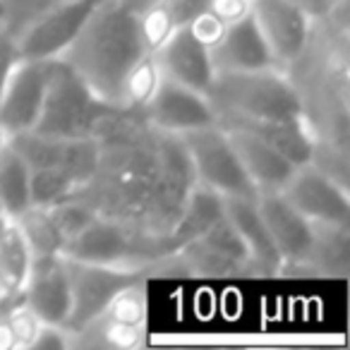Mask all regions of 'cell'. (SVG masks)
I'll list each match as a JSON object with an SVG mask.
<instances>
[{
    "label": "cell",
    "mask_w": 350,
    "mask_h": 350,
    "mask_svg": "<svg viewBox=\"0 0 350 350\" xmlns=\"http://www.w3.org/2000/svg\"><path fill=\"white\" fill-rule=\"evenodd\" d=\"M146 53L139 12L125 0H103L60 60L103 103L120 108L122 82L132 65Z\"/></svg>",
    "instance_id": "6da1fadb"
},
{
    "label": "cell",
    "mask_w": 350,
    "mask_h": 350,
    "mask_svg": "<svg viewBox=\"0 0 350 350\" xmlns=\"http://www.w3.org/2000/svg\"><path fill=\"white\" fill-rule=\"evenodd\" d=\"M206 96L219 125L305 116L300 94L281 68L216 72Z\"/></svg>",
    "instance_id": "7a4b0ae2"
},
{
    "label": "cell",
    "mask_w": 350,
    "mask_h": 350,
    "mask_svg": "<svg viewBox=\"0 0 350 350\" xmlns=\"http://www.w3.org/2000/svg\"><path fill=\"white\" fill-rule=\"evenodd\" d=\"M63 254L92 264L151 271V267L170 252L165 250L163 238L149 233L142 226L96 216L77 238L65 245Z\"/></svg>",
    "instance_id": "3957f363"
},
{
    "label": "cell",
    "mask_w": 350,
    "mask_h": 350,
    "mask_svg": "<svg viewBox=\"0 0 350 350\" xmlns=\"http://www.w3.org/2000/svg\"><path fill=\"white\" fill-rule=\"evenodd\" d=\"M118 111L122 108L103 103L63 60L55 58L34 132L51 137H94L98 122Z\"/></svg>",
    "instance_id": "277c9868"
},
{
    "label": "cell",
    "mask_w": 350,
    "mask_h": 350,
    "mask_svg": "<svg viewBox=\"0 0 350 350\" xmlns=\"http://www.w3.org/2000/svg\"><path fill=\"white\" fill-rule=\"evenodd\" d=\"M156 151V187L149 211L144 219V230L163 238L180 216L187 195L197 185L192 159L183 144L180 135L154 130Z\"/></svg>",
    "instance_id": "5b68a950"
},
{
    "label": "cell",
    "mask_w": 350,
    "mask_h": 350,
    "mask_svg": "<svg viewBox=\"0 0 350 350\" xmlns=\"http://www.w3.org/2000/svg\"><path fill=\"white\" fill-rule=\"evenodd\" d=\"M68 269L70 293H72V310L65 329L75 336L82 334L92 321H96L108 310L113 300L122 291L144 283L149 276V269H122V267H106V264H92L82 259L65 257Z\"/></svg>",
    "instance_id": "8992f818"
},
{
    "label": "cell",
    "mask_w": 350,
    "mask_h": 350,
    "mask_svg": "<svg viewBox=\"0 0 350 350\" xmlns=\"http://www.w3.org/2000/svg\"><path fill=\"white\" fill-rule=\"evenodd\" d=\"M180 139L192 159L200 185L219 192L221 197L257 200V187L247 178L228 139V132L219 122L200 127V130L183 132Z\"/></svg>",
    "instance_id": "52a82bcc"
},
{
    "label": "cell",
    "mask_w": 350,
    "mask_h": 350,
    "mask_svg": "<svg viewBox=\"0 0 350 350\" xmlns=\"http://www.w3.org/2000/svg\"><path fill=\"white\" fill-rule=\"evenodd\" d=\"M103 0H63L27 22L17 34L20 58L55 60L79 36Z\"/></svg>",
    "instance_id": "ba28073f"
},
{
    "label": "cell",
    "mask_w": 350,
    "mask_h": 350,
    "mask_svg": "<svg viewBox=\"0 0 350 350\" xmlns=\"http://www.w3.org/2000/svg\"><path fill=\"white\" fill-rule=\"evenodd\" d=\"M10 146L27 161L29 168H60L77 178L79 185L92 180L98 163L101 144L96 137H51L39 132L10 135Z\"/></svg>",
    "instance_id": "9c48e42d"
},
{
    "label": "cell",
    "mask_w": 350,
    "mask_h": 350,
    "mask_svg": "<svg viewBox=\"0 0 350 350\" xmlns=\"http://www.w3.org/2000/svg\"><path fill=\"white\" fill-rule=\"evenodd\" d=\"M175 262L187 276H235L250 271V257L230 221H216L204 235L173 252Z\"/></svg>",
    "instance_id": "30bf717a"
},
{
    "label": "cell",
    "mask_w": 350,
    "mask_h": 350,
    "mask_svg": "<svg viewBox=\"0 0 350 350\" xmlns=\"http://www.w3.org/2000/svg\"><path fill=\"white\" fill-rule=\"evenodd\" d=\"M281 195L314 226H348L350 197L348 187L321 173L317 165L305 163L293 170Z\"/></svg>",
    "instance_id": "8fae6325"
},
{
    "label": "cell",
    "mask_w": 350,
    "mask_h": 350,
    "mask_svg": "<svg viewBox=\"0 0 350 350\" xmlns=\"http://www.w3.org/2000/svg\"><path fill=\"white\" fill-rule=\"evenodd\" d=\"M53 60L20 58L0 94V127L8 135L31 132L39 122Z\"/></svg>",
    "instance_id": "7c38bea8"
},
{
    "label": "cell",
    "mask_w": 350,
    "mask_h": 350,
    "mask_svg": "<svg viewBox=\"0 0 350 350\" xmlns=\"http://www.w3.org/2000/svg\"><path fill=\"white\" fill-rule=\"evenodd\" d=\"M17 297L41 324L68 326L70 310H72V293H70L63 254L31 259V267Z\"/></svg>",
    "instance_id": "4fadbf2b"
},
{
    "label": "cell",
    "mask_w": 350,
    "mask_h": 350,
    "mask_svg": "<svg viewBox=\"0 0 350 350\" xmlns=\"http://www.w3.org/2000/svg\"><path fill=\"white\" fill-rule=\"evenodd\" d=\"M250 12L267 39L276 65H293L307 49L312 17L295 0H250Z\"/></svg>",
    "instance_id": "5bb4252c"
},
{
    "label": "cell",
    "mask_w": 350,
    "mask_h": 350,
    "mask_svg": "<svg viewBox=\"0 0 350 350\" xmlns=\"http://www.w3.org/2000/svg\"><path fill=\"white\" fill-rule=\"evenodd\" d=\"M142 116L154 130L170 135H183L216 122L214 106L206 94H200L168 77H161L159 89Z\"/></svg>",
    "instance_id": "9a60e30c"
},
{
    "label": "cell",
    "mask_w": 350,
    "mask_h": 350,
    "mask_svg": "<svg viewBox=\"0 0 350 350\" xmlns=\"http://www.w3.org/2000/svg\"><path fill=\"white\" fill-rule=\"evenodd\" d=\"M257 206L283 264L307 262L314 245L317 226L302 216L281 192H259Z\"/></svg>",
    "instance_id": "2e32d148"
},
{
    "label": "cell",
    "mask_w": 350,
    "mask_h": 350,
    "mask_svg": "<svg viewBox=\"0 0 350 350\" xmlns=\"http://www.w3.org/2000/svg\"><path fill=\"white\" fill-rule=\"evenodd\" d=\"M154 55L163 77L175 79L200 94H209L216 77L211 49L197 39L190 27H178Z\"/></svg>",
    "instance_id": "e0dca14e"
},
{
    "label": "cell",
    "mask_w": 350,
    "mask_h": 350,
    "mask_svg": "<svg viewBox=\"0 0 350 350\" xmlns=\"http://www.w3.org/2000/svg\"><path fill=\"white\" fill-rule=\"evenodd\" d=\"M228 132V139L243 163L245 173L257 187V192H281L291 180L295 165L281 156L267 139L243 125H221Z\"/></svg>",
    "instance_id": "ac0fdd59"
},
{
    "label": "cell",
    "mask_w": 350,
    "mask_h": 350,
    "mask_svg": "<svg viewBox=\"0 0 350 350\" xmlns=\"http://www.w3.org/2000/svg\"><path fill=\"white\" fill-rule=\"evenodd\" d=\"M211 60H214L216 72L278 68L252 12H247L245 17L226 27L219 44L211 46Z\"/></svg>",
    "instance_id": "d6986e66"
},
{
    "label": "cell",
    "mask_w": 350,
    "mask_h": 350,
    "mask_svg": "<svg viewBox=\"0 0 350 350\" xmlns=\"http://www.w3.org/2000/svg\"><path fill=\"white\" fill-rule=\"evenodd\" d=\"M146 329V281L122 291L108 310L84 331H98V340L113 348H135ZM82 331V334H84Z\"/></svg>",
    "instance_id": "ffe728a7"
},
{
    "label": "cell",
    "mask_w": 350,
    "mask_h": 350,
    "mask_svg": "<svg viewBox=\"0 0 350 350\" xmlns=\"http://www.w3.org/2000/svg\"><path fill=\"white\" fill-rule=\"evenodd\" d=\"M226 219L230 221L243 240L250 257V271L259 273H278L283 262L278 257L273 240L267 230L262 214H259L257 200H243V197H224Z\"/></svg>",
    "instance_id": "44dd1931"
},
{
    "label": "cell",
    "mask_w": 350,
    "mask_h": 350,
    "mask_svg": "<svg viewBox=\"0 0 350 350\" xmlns=\"http://www.w3.org/2000/svg\"><path fill=\"white\" fill-rule=\"evenodd\" d=\"M224 197L219 192L197 183L192 192L187 195L185 204L180 209V216L173 224V228L163 235V245L168 252L180 250L183 245L192 243L195 238L204 235L216 221L224 219Z\"/></svg>",
    "instance_id": "7402d4cb"
},
{
    "label": "cell",
    "mask_w": 350,
    "mask_h": 350,
    "mask_svg": "<svg viewBox=\"0 0 350 350\" xmlns=\"http://www.w3.org/2000/svg\"><path fill=\"white\" fill-rule=\"evenodd\" d=\"M224 125H243L257 132L262 139H267L281 156H286L293 165H305L312 161L317 137L312 132L305 116L283 118V120H262V122H224Z\"/></svg>",
    "instance_id": "603a6c76"
},
{
    "label": "cell",
    "mask_w": 350,
    "mask_h": 350,
    "mask_svg": "<svg viewBox=\"0 0 350 350\" xmlns=\"http://www.w3.org/2000/svg\"><path fill=\"white\" fill-rule=\"evenodd\" d=\"M29 175L31 168L27 161L8 142L5 149L0 151V206L12 219L31 206Z\"/></svg>",
    "instance_id": "cb8c5ba5"
},
{
    "label": "cell",
    "mask_w": 350,
    "mask_h": 350,
    "mask_svg": "<svg viewBox=\"0 0 350 350\" xmlns=\"http://www.w3.org/2000/svg\"><path fill=\"white\" fill-rule=\"evenodd\" d=\"M31 259L34 257H31L15 219L8 214H0V271H3L8 286L15 295H20V288L31 267Z\"/></svg>",
    "instance_id": "d4e9b609"
},
{
    "label": "cell",
    "mask_w": 350,
    "mask_h": 350,
    "mask_svg": "<svg viewBox=\"0 0 350 350\" xmlns=\"http://www.w3.org/2000/svg\"><path fill=\"white\" fill-rule=\"evenodd\" d=\"M31 257H49V254H63L65 240L58 233L53 219H51L46 206L31 204L27 211H22L15 219Z\"/></svg>",
    "instance_id": "484cf974"
},
{
    "label": "cell",
    "mask_w": 350,
    "mask_h": 350,
    "mask_svg": "<svg viewBox=\"0 0 350 350\" xmlns=\"http://www.w3.org/2000/svg\"><path fill=\"white\" fill-rule=\"evenodd\" d=\"M161 68L156 63L154 53H146L132 65V70L127 72L125 82H122L120 92V108L127 113H144V108L149 106L151 96L156 94L161 82Z\"/></svg>",
    "instance_id": "4316f807"
},
{
    "label": "cell",
    "mask_w": 350,
    "mask_h": 350,
    "mask_svg": "<svg viewBox=\"0 0 350 350\" xmlns=\"http://www.w3.org/2000/svg\"><path fill=\"white\" fill-rule=\"evenodd\" d=\"M319 262L321 271L345 276L350 262V238L348 226H317L314 245H312L307 262Z\"/></svg>",
    "instance_id": "83f0119b"
},
{
    "label": "cell",
    "mask_w": 350,
    "mask_h": 350,
    "mask_svg": "<svg viewBox=\"0 0 350 350\" xmlns=\"http://www.w3.org/2000/svg\"><path fill=\"white\" fill-rule=\"evenodd\" d=\"M79 180L68 170L60 168H31L29 195L34 206H53L63 200H70L79 190Z\"/></svg>",
    "instance_id": "f1b7e54d"
},
{
    "label": "cell",
    "mask_w": 350,
    "mask_h": 350,
    "mask_svg": "<svg viewBox=\"0 0 350 350\" xmlns=\"http://www.w3.org/2000/svg\"><path fill=\"white\" fill-rule=\"evenodd\" d=\"M46 209H49V214H51V219H53L58 233L63 235L65 245H68L70 240L77 238V235L98 216L92 206L84 204V202L77 200V197H70V200H63L53 206H46Z\"/></svg>",
    "instance_id": "f546056e"
},
{
    "label": "cell",
    "mask_w": 350,
    "mask_h": 350,
    "mask_svg": "<svg viewBox=\"0 0 350 350\" xmlns=\"http://www.w3.org/2000/svg\"><path fill=\"white\" fill-rule=\"evenodd\" d=\"M175 29H178V27H175L173 17H170L163 0H156L146 10L139 12V31L149 53H156V51L168 41V36L173 34Z\"/></svg>",
    "instance_id": "4dcf8cb0"
},
{
    "label": "cell",
    "mask_w": 350,
    "mask_h": 350,
    "mask_svg": "<svg viewBox=\"0 0 350 350\" xmlns=\"http://www.w3.org/2000/svg\"><path fill=\"white\" fill-rule=\"evenodd\" d=\"M0 317H3V321H5V326H8L12 348H27L29 350L36 331L41 329V321L36 319V317L31 314L25 305H22L20 297H15V300L5 307V314H0Z\"/></svg>",
    "instance_id": "1f68e13d"
},
{
    "label": "cell",
    "mask_w": 350,
    "mask_h": 350,
    "mask_svg": "<svg viewBox=\"0 0 350 350\" xmlns=\"http://www.w3.org/2000/svg\"><path fill=\"white\" fill-rule=\"evenodd\" d=\"M20 63V49H17V34L8 22V15L0 17V94L15 65Z\"/></svg>",
    "instance_id": "d6a6232c"
},
{
    "label": "cell",
    "mask_w": 350,
    "mask_h": 350,
    "mask_svg": "<svg viewBox=\"0 0 350 350\" xmlns=\"http://www.w3.org/2000/svg\"><path fill=\"white\" fill-rule=\"evenodd\" d=\"M55 3L63 0H5L8 8V22L15 31H20L27 22H31L36 15H41L44 10H49Z\"/></svg>",
    "instance_id": "836d02e7"
},
{
    "label": "cell",
    "mask_w": 350,
    "mask_h": 350,
    "mask_svg": "<svg viewBox=\"0 0 350 350\" xmlns=\"http://www.w3.org/2000/svg\"><path fill=\"white\" fill-rule=\"evenodd\" d=\"M77 345L75 336L70 334L65 326H53V324H41V329L36 331L34 340H31L29 350H63Z\"/></svg>",
    "instance_id": "e575fe53"
},
{
    "label": "cell",
    "mask_w": 350,
    "mask_h": 350,
    "mask_svg": "<svg viewBox=\"0 0 350 350\" xmlns=\"http://www.w3.org/2000/svg\"><path fill=\"white\" fill-rule=\"evenodd\" d=\"M175 27H190L202 12L211 8V0H163Z\"/></svg>",
    "instance_id": "d590c367"
},
{
    "label": "cell",
    "mask_w": 350,
    "mask_h": 350,
    "mask_svg": "<svg viewBox=\"0 0 350 350\" xmlns=\"http://www.w3.org/2000/svg\"><path fill=\"white\" fill-rule=\"evenodd\" d=\"M226 27H228V25H226V22L221 20L219 15H214V12H211V8H209V10L202 12V15L197 17L195 22H192L190 29L195 31L197 39L204 41V44L211 49V46L219 44V39H221V36H224Z\"/></svg>",
    "instance_id": "8d00e7d4"
},
{
    "label": "cell",
    "mask_w": 350,
    "mask_h": 350,
    "mask_svg": "<svg viewBox=\"0 0 350 350\" xmlns=\"http://www.w3.org/2000/svg\"><path fill=\"white\" fill-rule=\"evenodd\" d=\"M211 12L219 15L226 25H233L250 12V0H211Z\"/></svg>",
    "instance_id": "74e56055"
},
{
    "label": "cell",
    "mask_w": 350,
    "mask_h": 350,
    "mask_svg": "<svg viewBox=\"0 0 350 350\" xmlns=\"http://www.w3.org/2000/svg\"><path fill=\"white\" fill-rule=\"evenodd\" d=\"M295 3L312 17V20H314V17L329 15V3H326V0H295Z\"/></svg>",
    "instance_id": "f35d334b"
},
{
    "label": "cell",
    "mask_w": 350,
    "mask_h": 350,
    "mask_svg": "<svg viewBox=\"0 0 350 350\" xmlns=\"http://www.w3.org/2000/svg\"><path fill=\"white\" fill-rule=\"evenodd\" d=\"M125 3L132 8V10L142 12V10H146V8H149L151 3H156V0H125Z\"/></svg>",
    "instance_id": "ab89813d"
},
{
    "label": "cell",
    "mask_w": 350,
    "mask_h": 350,
    "mask_svg": "<svg viewBox=\"0 0 350 350\" xmlns=\"http://www.w3.org/2000/svg\"><path fill=\"white\" fill-rule=\"evenodd\" d=\"M8 139H10V135H8V132L3 130V127H0V151H3L8 146Z\"/></svg>",
    "instance_id": "60d3db41"
},
{
    "label": "cell",
    "mask_w": 350,
    "mask_h": 350,
    "mask_svg": "<svg viewBox=\"0 0 350 350\" xmlns=\"http://www.w3.org/2000/svg\"><path fill=\"white\" fill-rule=\"evenodd\" d=\"M8 15V8H5V0H0V17Z\"/></svg>",
    "instance_id": "b9f144b4"
},
{
    "label": "cell",
    "mask_w": 350,
    "mask_h": 350,
    "mask_svg": "<svg viewBox=\"0 0 350 350\" xmlns=\"http://www.w3.org/2000/svg\"><path fill=\"white\" fill-rule=\"evenodd\" d=\"M326 3H329V10H331L334 5H340V3H348V0H326Z\"/></svg>",
    "instance_id": "7bdbcfd3"
},
{
    "label": "cell",
    "mask_w": 350,
    "mask_h": 350,
    "mask_svg": "<svg viewBox=\"0 0 350 350\" xmlns=\"http://www.w3.org/2000/svg\"><path fill=\"white\" fill-rule=\"evenodd\" d=\"M0 214H5V211H3V206H0Z\"/></svg>",
    "instance_id": "ee69618b"
}]
</instances>
